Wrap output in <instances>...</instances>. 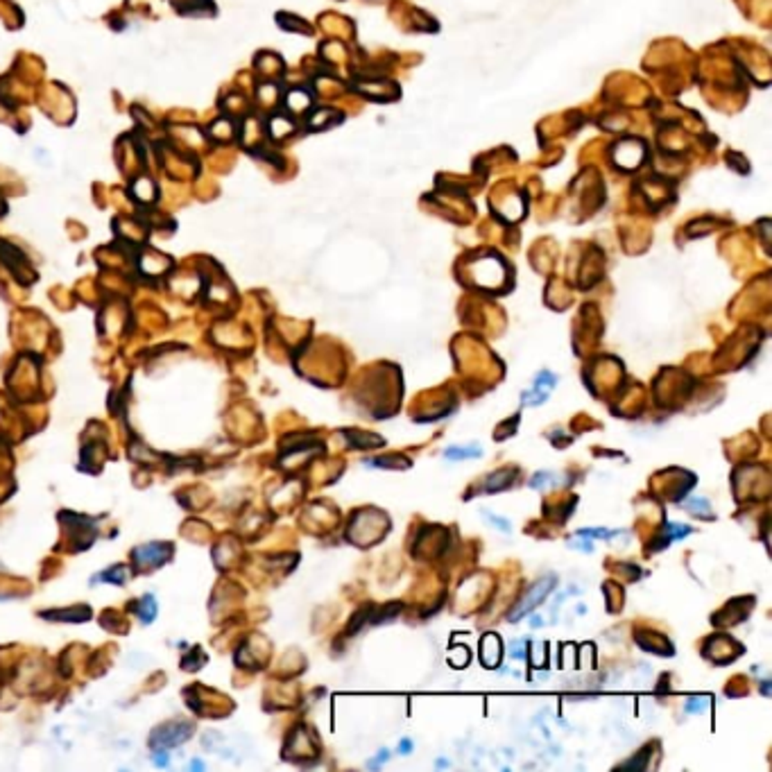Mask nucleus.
Segmentation results:
<instances>
[{"instance_id":"1","label":"nucleus","mask_w":772,"mask_h":772,"mask_svg":"<svg viewBox=\"0 0 772 772\" xmlns=\"http://www.w3.org/2000/svg\"><path fill=\"white\" fill-rule=\"evenodd\" d=\"M555 585H558V577L555 576H544L540 582H535V585L528 589V594H523L522 598H519V603L514 605V610L507 614V621L517 623V621H522L523 616L531 614V612L535 610L540 603H544V598L550 594V589H553Z\"/></svg>"},{"instance_id":"2","label":"nucleus","mask_w":772,"mask_h":772,"mask_svg":"<svg viewBox=\"0 0 772 772\" xmlns=\"http://www.w3.org/2000/svg\"><path fill=\"white\" fill-rule=\"evenodd\" d=\"M444 456H447L449 460H462V458H480L483 456V451H480L478 447H471V449L453 447V449H447V451H444Z\"/></svg>"},{"instance_id":"3","label":"nucleus","mask_w":772,"mask_h":772,"mask_svg":"<svg viewBox=\"0 0 772 772\" xmlns=\"http://www.w3.org/2000/svg\"><path fill=\"white\" fill-rule=\"evenodd\" d=\"M347 438L351 440V442L356 444V447H360V449H369V447H374V444H381V440L378 438H374V435H365V433H360V431H347Z\"/></svg>"},{"instance_id":"4","label":"nucleus","mask_w":772,"mask_h":772,"mask_svg":"<svg viewBox=\"0 0 772 772\" xmlns=\"http://www.w3.org/2000/svg\"><path fill=\"white\" fill-rule=\"evenodd\" d=\"M546 399H549V392H546V387L535 386V390L523 392V404L526 405H541Z\"/></svg>"},{"instance_id":"5","label":"nucleus","mask_w":772,"mask_h":772,"mask_svg":"<svg viewBox=\"0 0 772 772\" xmlns=\"http://www.w3.org/2000/svg\"><path fill=\"white\" fill-rule=\"evenodd\" d=\"M695 503H684V507H686V510H691V512H700L703 510L704 514H707V517H712V510H709V503L704 501V498H694Z\"/></svg>"},{"instance_id":"6","label":"nucleus","mask_w":772,"mask_h":772,"mask_svg":"<svg viewBox=\"0 0 772 772\" xmlns=\"http://www.w3.org/2000/svg\"><path fill=\"white\" fill-rule=\"evenodd\" d=\"M555 383H558V378H555V374H550V372H541L540 377H537L535 386H540V387H553Z\"/></svg>"},{"instance_id":"7","label":"nucleus","mask_w":772,"mask_h":772,"mask_svg":"<svg viewBox=\"0 0 772 772\" xmlns=\"http://www.w3.org/2000/svg\"><path fill=\"white\" fill-rule=\"evenodd\" d=\"M668 531L673 532V535H670V537H675V540H679V537L689 535L691 528H689V526H675V523H668Z\"/></svg>"},{"instance_id":"8","label":"nucleus","mask_w":772,"mask_h":772,"mask_svg":"<svg viewBox=\"0 0 772 772\" xmlns=\"http://www.w3.org/2000/svg\"><path fill=\"white\" fill-rule=\"evenodd\" d=\"M487 517H489V522L494 523V526H498V528H503V532H510V523H505L503 522L501 517H494V514H489L487 512Z\"/></svg>"},{"instance_id":"9","label":"nucleus","mask_w":772,"mask_h":772,"mask_svg":"<svg viewBox=\"0 0 772 772\" xmlns=\"http://www.w3.org/2000/svg\"><path fill=\"white\" fill-rule=\"evenodd\" d=\"M387 757H390V752H387V749H383V752H381V754H378V758H377V761H369V767H378V766H381V763H383V761H386V758H387Z\"/></svg>"},{"instance_id":"10","label":"nucleus","mask_w":772,"mask_h":772,"mask_svg":"<svg viewBox=\"0 0 772 772\" xmlns=\"http://www.w3.org/2000/svg\"><path fill=\"white\" fill-rule=\"evenodd\" d=\"M408 749H413V743H410V740H404V743H401V752H408Z\"/></svg>"}]
</instances>
